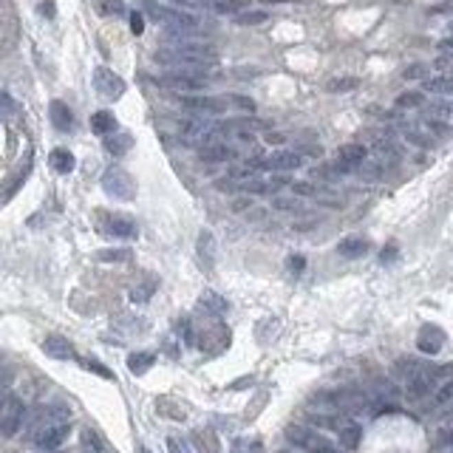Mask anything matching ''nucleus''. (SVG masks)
I'll use <instances>...</instances> for the list:
<instances>
[{
	"label": "nucleus",
	"instance_id": "nucleus-28",
	"mask_svg": "<svg viewBox=\"0 0 453 453\" xmlns=\"http://www.w3.org/2000/svg\"><path fill=\"white\" fill-rule=\"evenodd\" d=\"M93 6H97V12L102 17H122L128 12L125 0H93Z\"/></svg>",
	"mask_w": 453,
	"mask_h": 453
},
{
	"label": "nucleus",
	"instance_id": "nucleus-49",
	"mask_svg": "<svg viewBox=\"0 0 453 453\" xmlns=\"http://www.w3.org/2000/svg\"><path fill=\"white\" fill-rule=\"evenodd\" d=\"M139 453H151V450L148 448H139Z\"/></svg>",
	"mask_w": 453,
	"mask_h": 453
},
{
	"label": "nucleus",
	"instance_id": "nucleus-40",
	"mask_svg": "<svg viewBox=\"0 0 453 453\" xmlns=\"http://www.w3.org/2000/svg\"><path fill=\"white\" fill-rule=\"evenodd\" d=\"M315 193H318V190H315L312 184H309V181H295V184H292V196H298V199L315 196Z\"/></svg>",
	"mask_w": 453,
	"mask_h": 453
},
{
	"label": "nucleus",
	"instance_id": "nucleus-9",
	"mask_svg": "<svg viewBox=\"0 0 453 453\" xmlns=\"http://www.w3.org/2000/svg\"><path fill=\"white\" fill-rule=\"evenodd\" d=\"M179 105L187 111H196V113H224L230 105L224 97H199V93H179Z\"/></svg>",
	"mask_w": 453,
	"mask_h": 453
},
{
	"label": "nucleus",
	"instance_id": "nucleus-16",
	"mask_svg": "<svg viewBox=\"0 0 453 453\" xmlns=\"http://www.w3.org/2000/svg\"><path fill=\"white\" fill-rule=\"evenodd\" d=\"M366 156H368V151H366L363 142H349V145H343V148L338 151L335 159L343 162V164H349V168H357V164L366 162Z\"/></svg>",
	"mask_w": 453,
	"mask_h": 453
},
{
	"label": "nucleus",
	"instance_id": "nucleus-44",
	"mask_svg": "<svg viewBox=\"0 0 453 453\" xmlns=\"http://www.w3.org/2000/svg\"><path fill=\"white\" fill-rule=\"evenodd\" d=\"M168 3H173L176 9H184V12H190V9H201L204 3H196V0H168Z\"/></svg>",
	"mask_w": 453,
	"mask_h": 453
},
{
	"label": "nucleus",
	"instance_id": "nucleus-35",
	"mask_svg": "<svg viewBox=\"0 0 453 453\" xmlns=\"http://www.w3.org/2000/svg\"><path fill=\"white\" fill-rule=\"evenodd\" d=\"M450 397H453V383H450V379H445V383L439 386V391L434 394V405H437V408H445V405L450 402Z\"/></svg>",
	"mask_w": 453,
	"mask_h": 453
},
{
	"label": "nucleus",
	"instance_id": "nucleus-34",
	"mask_svg": "<svg viewBox=\"0 0 453 453\" xmlns=\"http://www.w3.org/2000/svg\"><path fill=\"white\" fill-rule=\"evenodd\" d=\"M227 100V105L230 108H238V111H255V102L250 100V97H241V93H230V97H224Z\"/></svg>",
	"mask_w": 453,
	"mask_h": 453
},
{
	"label": "nucleus",
	"instance_id": "nucleus-11",
	"mask_svg": "<svg viewBox=\"0 0 453 453\" xmlns=\"http://www.w3.org/2000/svg\"><path fill=\"white\" fill-rule=\"evenodd\" d=\"M68 437V422H49V425H43L34 431V442L43 448V450H54L65 442Z\"/></svg>",
	"mask_w": 453,
	"mask_h": 453
},
{
	"label": "nucleus",
	"instance_id": "nucleus-20",
	"mask_svg": "<svg viewBox=\"0 0 453 453\" xmlns=\"http://www.w3.org/2000/svg\"><path fill=\"white\" fill-rule=\"evenodd\" d=\"M133 148V136L131 133H108V139H105V151L111 153V156H125L128 151Z\"/></svg>",
	"mask_w": 453,
	"mask_h": 453
},
{
	"label": "nucleus",
	"instance_id": "nucleus-47",
	"mask_svg": "<svg viewBox=\"0 0 453 453\" xmlns=\"http://www.w3.org/2000/svg\"><path fill=\"white\" fill-rule=\"evenodd\" d=\"M448 63H450V57H448V54H442V57H439V60H437L434 65H437V68L442 71V74H445V71H448Z\"/></svg>",
	"mask_w": 453,
	"mask_h": 453
},
{
	"label": "nucleus",
	"instance_id": "nucleus-6",
	"mask_svg": "<svg viewBox=\"0 0 453 453\" xmlns=\"http://www.w3.org/2000/svg\"><path fill=\"white\" fill-rule=\"evenodd\" d=\"M300 164H303V153H298V151H272L267 156L255 159L252 168H264L272 173H289V170H298Z\"/></svg>",
	"mask_w": 453,
	"mask_h": 453
},
{
	"label": "nucleus",
	"instance_id": "nucleus-41",
	"mask_svg": "<svg viewBox=\"0 0 453 453\" xmlns=\"http://www.w3.org/2000/svg\"><path fill=\"white\" fill-rule=\"evenodd\" d=\"M131 32L133 34L145 32V14H142V12H131Z\"/></svg>",
	"mask_w": 453,
	"mask_h": 453
},
{
	"label": "nucleus",
	"instance_id": "nucleus-31",
	"mask_svg": "<svg viewBox=\"0 0 453 453\" xmlns=\"http://www.w3.org/2000/svg\"><path fill=\"white\" fill-rule=\"evenodd\" d=\"M428 119L448 122V119H450V102H448V97H442L439 102H431V108H428Z\"/></svg>",
	"mask_w": 453,
	"mask_h": 453
},
{
	"label": "nucleus",
	"instance_id": "nucleus-15",
	"mask_svg": "<svg viewBox=\"0 0 453 453\" xmlns=\"http://www.w3.org/2000/svg\"><path fill=\"white\" fill-rule=\"evenodd\" d=\"M338 437H340V448L346 450H357V445H360L363 439V431H360V425L351 422V419H338Z\"/></svg>",
	"mask_w": 453,
	"mask_h": 453
},
{
	"label": "nucleus",
	"instance_id": "nucleus-12",
	"mask_svg": "<svg viewBox=\"0 0 453 453\" xmlns=\"http://www.w3.org/2000/svg\"><path fill=\"white\" fill-rule=\"evenodd\" d=\"M417 346H419L422 354H439L442 346H445V331L439 326H422L419 338H417Z\"/></svg>",
	"mask_w": 453,
	"mask_h": 453
},
{
	"label": "nucleus",
	"instance_id": "nucleus-39",
	"mask_svg": "<svg viewBox=\"0 0 453 453\" xmlns=\"http://www.w3.org/2000/svg\"><path fill=\"white\" fill-rule=\"evenodd\" d=\"M97 258L100 261H116V264H119V261H128L131 258V250H125V247L122 250H102Z\"/></svg>",
	"mask_w": 453,
	"mask_h": 453
},
{
	"label": "nucleus",
	"instance_id": "nucleus-4",
	"mask_svg": "<svg viewBox=\"0 0 453 453\" xmlns=\"http://www.w3.org/2000/svg\"><path fill=\"white\" fill-rule=\"evenodd\" d=\"M286 439L298 448H303L306 453H340V448L335 442H329L326 437H320L318 431H309L303 425H292L289 431H286Z\"/></svg>",
	"mask_w": 453,
	"mask_h": 453
},
{
	"label": "nucleus",
	"instance_id": "nucleus-18",
	"mask_svg": "<svg viewBox=\"0 0 453 453\" xmlns=\"http://www.w3.org/2000/svg\"><path fill=\"white\" fill-rule=\"evenodd\" d=\"M199 309H201V312L204 315H212V318H219V315H224L227 312V300L221 298V295H216V292H201V298H199Z\"/></svg>",
	"mask_w": 453,
	"mask_h": 453
},
{
	"label": "nucleus",
	"instance_id": "nucleus-32",
	"mask_svg": "<svg viewBox=\"0 0 453 453\" xmlns=\"http://www.w3.org/2000/svg\"><path fill=\"white\" fill-rule=\"evenodd\" d=\"M272 210L298 212V210H300V199H298V196H275V199H272Z\"/></svg>",
	"mask_w": 453,
	"mask_h": 453
},
{
	"label": "nucleus",
	"instance_id": "nucleus-24",
	"mask_svg": "<svg viewBox=\"0 0 453 453\" xmlns=\"http://www.w3.org/2000/svg\"><path fill=\"white\" fill-rule=\"evenodd\" d=\"M199 258L207 269L212 267V258H216V238H212L210 230H201V235H199Z\"/></svg>",
	"mask_w": 453,
	"mask_h": 453
},
{
	"label": "nucleus",
	"instance_id": "nucleus-7",
	"mask_svg": "<svg viewBox=\"0 0 453 453\" xmlns=\"http://www.w3.org/2000/svg\"><path fill=\"white\" fill-rule=\"evenodd\" d=\"M26 417V405L20 397H6L0 402V437H14Z\"/></svg>",
	"mask_w": 453,
	"mask_h": 453
},
{
	"label": "nucleus",
	"instance_id": "nucleus-42",
	"mask_svg": "<svg viewBox=\"0 0 453 453\" xmlns=\"http://www.w3.org/2000/svg\"><path fill=\"white\" fill-rule=\"evenodd\" d=\"M6 113H14V102H12V97H9V93H3V91H0V119H3Z\"/></svg>",
	"mask_w": 453,
	"mask_h": 453
},
{
	"label": "nucleus",
	"instance_id": "nucleus-13",
	"mask_svg": "<svg viewBox=\"0 0 453 453\" xmlns=\"http://www.w3.org/2000/svg\"><path fill=\"white\" fill-rule=\"evenodd\" d=\"M43 351L52 357V360H74L77 351L71 346V340H65L63 335H49L43 340Z\"/></svg>",
	"mask_w": 453,
	"mask_h": 453
},
{
	"label": "nucleus",
	"instance_id": "nucleus-3",
	"mask_svg": "<svg viewBox=\"0 0 453 453\" xmlns=\"http://www.w3.org/2000/svg\"><path fill=\"white\" fill-rule=\"evenodd\" d=\"M159 88H168L176 93H201L207 88V77L204 74H193V71H168V74L156 77Z\"/></svg>",
	"mask_w": 453,
	"mask_h": 453
},
{
	"label": "nucleus",
	"instance_id": "nucleus-14",
	"mask_svg": "<svg viewBox=\"0 0 453 453\" xmlns=\"http://www.w3.org/2000/svg\"><path fill=\"white\" fill-rule=\"evenodd\" d=\"M49 116H52V125H54L60 133H68L71 128H74V113H71V108H68L63 100H52Z\"/></svg>",
	"mask_w": 453,
	"mask_h": 453
},
{
	"label": "nucleus",
	"instance_id": "nucleus-5",
	"mask_svg": "<svg viewBox=\"0 0 453 453\" xmlns=\"http://www.w3.org/2000/svg\"><path fill=\"white\" fill-rule=\"evenodd\" d=\"M153 60L170 71H193V74H204V68H210L216 60H204V57H190V54H179V52H170V49H162L153 54Z\"/></svg>",
	"mask_w": 453,
	"mask_h": 453
},
{
	"label": "nucleus",
	"instance_id": "nucleus-26",
	"mask_svg": "<svg viewBox=\"0 0 453 453\" xmlns=\"http://www.w3.org/2000/svg\"><path fill=\"white\" fill-rule=\"evenodd\" d=\"M80 453H108L102 437L97 431H91V428H85L82 431V439H80Z\"/></svg>",
	"mask_w": 453,
	"mask_h": 453
},
{
	"label": "nucleus",
	"instance_id": "nucleus-17",
	"mask_svg": "<svg viewBox=\"0 0 453 453\" xmlns=\"http://www.w3.org/2000/svg\"><path fill=\"white\" fill-rule=\"evenodd\" d=\"M199 159L201 162H230V159H235V151L227 142H212V145L199 148Z\"/></svg>",
	"mask_w": 453,
	"mask_h": 453
},
{
	"label": "nucleus",
	"instance_id": "nucleus-38",
	"mask_svg": "<svg viewBox=\"0 0 453 453\" xmlns=\"http://www.w3.org/2000/svg\"><path fill=\"white\" fill-rule=\"evenodd\" d=\"M331 93H343V91H354L357 88V80H351V77H346V80H331L329 85H326Z\"/></svg>",
	"mask_w": 453,
	"mask_h": 453
},
{
	"label": "nucleus",
	"instance_id": "nucleus-1",
	"mask_svg": "<svg viewBox=\"0 0 453 453\" xmlns=\"http://www.w3.org/2000/svg\"><path fill=\"white\" fill-rule=\"evenodd\" d=\"M142 14L159 23V26H164V32H173V34H199L201 32V20L193 12L168 6L162 0H145L142 3Z\"/></svg>",
	"mask_w": 453,
	"mask_h": 453
},
{
	"label": "nucleus",
	"instance_id": "nucleus-27",
	"mask_svg": "<svg viewBox=\"0 0 453 453\" xmlns=\"http://www.w3.org/2000/svg\"><path fill=\"white\" fill-rule=\"evenodd\" d=\"M422 88H425L428 93H434V97H448L450 88H453V82H450L448 74H437V77H428V80L422 82Z\"/></svg>",
	"mask_w": 453,
	"mask_h": 453
},
{
	"label": "nucleus",
	"instance_id": "nucleus-2",
	"mask_svg": "<svg viewBox=\"0 0 453 453\" xmlns=\"http://www.w3.org/2000/svg\"><path fill=\"white\" fill-rule=\"evenodd\" d=\"M102 190H105V196L113 199V201H133L136 199V181L128 170L122 168H108L102 173Z\"/></svg>",
	"mask_w": 453,
	"mask_h": 453
},
{
	"label": "nucleus",
	"instance_id": "nucleus-46",
	"mask_svg": "<svg viewBox=\"0 0 453 453\" xmlns=\"http://www.w3.org/2000/svg\"><path fill=\"white\" fill-rule=\"evenodd\" d=\"M168 453H187L179 439H168Z\"/></svg>",
	"mask_w": 453,
	"mask_h": 453
},
{
	"label": "nucleus",
	"instance_id": "nucleus-21",
	"mask_svg": "<svg viewBox=\"0 0 453 453\" xmlns=\"http://www.w3.org/2000/svg\"><path fill=\"white\" fill-rule=\"evenodd\" d=\"M153 363H156V354H151V351H133V354L128 357V368H131V374H136V377L148 374V371L153 368Z\"/></svg>",
	"mask_w": 453,
	"mask_h": 453
},
{
	"label": "nucleus",
	"instance_id": "nucleus-43",
	"mask_svg": "<svg viewBox=\"0 0 453 453\" xmlns=\"http://www.w3.org/2000/svg\"><path fill=\"white\" fill-rule=\"evenodd\" d=\"M37 12H40L43 17H49V20H52V17L57 14V9H54V0H43V3L37 6Z\"/></svg>",
	"mask_w": 453,
	"mask_h": 453
},
{
	"label": "nucleus",
	"instance_id": "nucleus-22",
	"mask_svg": "<svg viewBox=\"0 0 453 453\" xmlns=\"http://www.w3.org/2000/svg\"><path fill=\"white\" fill-rule=\"evenodd\" d=\"M91 131L97 133V136H108L116 131V116L111 111H97L91 116Z\"/></svg>",
	"mask_w": 453,
	"mask_h": 453
},
{
	"label": "nucleus",
	"instance_id": "nucleus-33",
	"mask_svg": "<svg viewBox=\"0 0 453 453\" xmlns=\"http://www.w3.org/2000/svg\"><path fill=\"white\" fill-rule=\"evenodd\" d=\"M241 0H216V3H210L212 12H219V14H238L241 12Z\"/></svg>",
	"mask_w": 453,
	"mask_h": 453
},
{
	"label": "nucleus",
	"instance_id": "nucleus-48",
	"mask_svg": "<svg viewBox=\"0 0 453 453\" xmlns=\"http://www.w3.org/2000/svg\"><path fill=\"white\" fill-rule=\"evenodd\" d=\"M289 267L292 269H303V258H289Z\"/></svg>",
	"mask_w": 453,
	"mask_h": 453
},
{
	"label": "nucleus",
	"instance_id": "nucleus-29",
	"mask_svg": "<svg viewBox=\"0 0 453 453\" xmlns=\"http://www.w3.org/2000/svg\"><path fill=\"white\" fill-rule=\"evenodd\" d=\"M269 20V14L267 12H238L235 14V23L238 26H261V23H267Z\"/></svg>",
	"mask_w": 453,
	"mask_h": 453
},
{
	"label": "nucleus",
	"instance_id": "nucleus-8",
	"mask_svg": "<svg viewBox=\"0 0 453 453\" xmlns=\"http://www.w3.org/2000/svg\"><path fill=\"white\" fill-rule=\"evenodd\" d=\"M93 88H97V93L102 100H119L125 93V80L113 74L111 68L100 65L97 71H93Z\"/></svg>",
	"mask_w": 453,
	"mask_h": 453
},
{
	"label": "nucleus",
	"instance_id": "nucleus-36",
	"mask_svg": "<svg viewBox=\"0 0 453 453\" xmlns=\"http://www.w3.org/2000/svg\"><path fill=\"white\" fill-rule=\"evenodd\" d=\"M80 363H82V368H85V371L100 374L102 379H113V374H111V371H108V368H105L100 360H93V357H85V360H80Z\"/></svg>",
	"mask_w": 453,
	"mask_h": 453
},
{
	"label": "nucleus",
	"instance_id": "nucleus-19",
	"mask_svg": "<svg viewBox=\"0 0 453 453\" xmlns=\"http://www.w3.org/2000/svg\"><path fill=\"white\" fill-rule=\"evenodd\" d=\"M49 164H52V168H54L60 176H68L71 170H74L77 159H74V153L65 151V148H54V151L49 153Z\"/></svg>",
	"mask_w": 453,
	"mask_h": 453
},
{
	"label": "nucleus",
	"instance_id": "nucleus-30",
	"mask_svg": "<svg viewBox=\"0 0 453 453\" xmlns=\"http://www.w3.org/2000/svg\"><path fill=\"white\" fill-rule=\"evenodd\" d=\"M153 289H156V280L148 278L142 286H133V289H131V300H133V303H145V300H151Z\"/></svg>",
	"mask_w": 453,
	"mask_h": 453
},
{
	"label": "nucleus",
	"instance_id": "nucleus-23",
	"mask_svg": "<svg viewBox=\"0 0 453 453\" xmlns=\"http://www.w3.org/2000/svg\"><path fill=\"white\" fill-rule=\"evenodd\" d=\"M338 252H340L343 258H349V261L363 258V255L368 252V241H363V238H343V241L338 244Z\"/></svg>",
	"mask_w": 453,
	"mask_h": 453
},
{
	"label": "nucleus",
	"instance_id": "nucleus-10",
	"mask_svg": "<svg viewBox=\"0 0 453 453\" xmlns=\"http://www.w3.org/2000/svg\"><path fill=\"white\" fill-rule=\"evenodd\" d=\"M100 232L102 235H111V238H136V221L131 216H122V212H111V216H102L100 219Z\"/></svg>",
	"mask_w": 453,
	"mask_h": 453
},
{
	"label": "nucleus",
	"instance_id": "nucleus-25",
	"mask_svg": "<svg viewBox=\"0 0 453 453\" xmlns=\"http://www.w3.org/2000/svg\"><path fill=\"white\" fill-rule=\"evenodd\" d=\"M402 133H405V139L414 142V145H419V148H431L434 145V133L419 128V125H402Z\"/></svg>",
	"mask_w": 453,
	"mask_h": 453
},
{
	"label": "nucleus",
	"instance_id": "nucleus-37",
	"mask_svg": "<svg viewBox=\"0 0 453 453\" xmlns=\"http://www.w3.org/2000/svg\"><path fill=\"white\" fill-rule=\"evenodd\" d=\"M425 100H422V93L417 91H408V93H399V100H397V108H419Z\"/></svg>",
	"mask_w": 453,
	"mask_h": 453
},
{
	"label": "nucleus",
	"instance_id": "nucleus-45",
	"mask_svg": "<svg viewBox=\"0 0 453 453\" xmlns=\"http://www.w3.org/2000/svg\"><path fill=\"white\" fill-rule=\"evenodd\" d=\"M422 71H425L422 65H411V68L402 71V77H405V80H417V77H422Z\"/></svg>",
	"mask_w": 453,
	"mask_h": 453
}]
</instances>
